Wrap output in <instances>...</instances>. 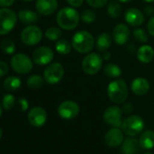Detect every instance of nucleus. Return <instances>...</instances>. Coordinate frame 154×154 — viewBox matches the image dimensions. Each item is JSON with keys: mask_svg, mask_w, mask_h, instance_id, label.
<instances>
[{"mask_svg": "<svg viewBox=\"0 0 154 154\" xmlns=\"http://www.w3.org/2000/svg\"><path fill=\"white\" fill-rule=\"evenodd\" d=\"M80 15L72 8H63L56 15V23L61 29L71 31L75 29L80 22Z\"/></svg>", "mask_w": 154, "mask_h": 154, "instance_id": "nucleus-1", "label": "nucleus"}, {"mask_svg": "<svg viewBox=\"0 0 154 154\" xmlns=\"http://www.w3.org/2000/svg\"><path fill=\"white\" fill-rule=\"evenodd\" d=\"M94 37L88 31H79L72 38V48L79 54H89L94 47Z\"/></svg>", "mask_w": 154, "mask_h": 154, "instance_id": "nucleus-2", "label": "nucleus"}, {"mask_svg": "<svg viewBox=\"0 0 154 154\" xmlns=\"http://www.w3.org/2000/svg\"><path fill=\"white\" fill-rule=\"evenodd\" d=\"M109 99L114 103H122L128 97V87L124 80L117 79L112 81L107 87Z\"/></svg>", "mask_w": 154, "mask_h": 154, "instance_id": "nucleus-3", "label": "nucleus"}, {"mask_svg": "<svg viewBox=\"0 0 154 154\" xmlns=\"http://www.w3.org/2000/svg\"><path fill=\"white\" fill-rule=\"evenodd\" d=\"M17 14L7 8H0V35L10 33L17 23Z\"/></svg>", "mask_w": 154, "mask_h": 154, "instance_id": "nucleus-4", "label": "nucleus"}, {"mask_svg": "<svg viewBox=\"0 0 154 154\" xmlns=\"http://www.w3.org/2000/svg\"><path fill=\"white\" fill-rule=\"evenodd\" d=\"M144 125L145 123L141 117L139 115H131L122 121L121 128L125 134L134 137L142 131Z\"/></svg>", "mask_w": 154, "mask_h": 154, "instance_id": "nucleus-5", "label": "nucleus"}, {"mask_svg": "<svg viewBox=\"0 0 154 154\" xmlns=\"http://www.w3.org/2000/svg\"><path fill=\"white\" fill-rule=\"evenodd\" d=\"M103 66V56L96 53L88 54L82 62V68L88 75H94L100 72Z\"/></svg>", "mask_w": 154, "mask_h": 154, "instance_id": "nucleus-6", "label": "nucleus"}, {"mask_svg": "<svg viewBox=\"0 0 154 154\" xmlns=\"http://www.w3.org/2000/svg\"><path fill=\"white\" fill-rule=\"evenodd\" d=\"M64 75V68L60 63H49L44 71V79L49 85H56Z\"/></svg>", "mask_w": 154, "mask_h": 154, "instance_id": "nucleus-7", "label": "nucleus"}, {"mask_svg": "<svg viewBox=\"0 0 154 154\" xmlns=\"http://www.w3.org/2000/svg\"><path fill=\"white\" fill-rule=\"evenodd\" d=\"M11 67L12 69L20 74H26L32 71L33 69V61L25 54H17L11 59Z\"/></svg>", "mask_w": 154, "mask_h": 154, "instance_id": "nucleus-8", "label": "nucleus"}, {"mask_svg": "<svg viewBox=\"0 0 154 154\" xmlns=\"http://www.w3.org/2000/svg\"><path fill=\"white\" fill-rule=\"evenodd\" d=\"M20 36L24 45L33 46L40 43L43 37V32L38 26L29 25L22 30Z\"/></svg>", "mask_w": 154, "mask_h": 154, "instance_id": "nucleus-9", "label": "nucleus"}, {"mask_svg": "<svg viewBox=\"0 0 154 154\" xmlns=\"http://www.w3.org/2000/svg\"><path fill=\"white\" fill-rule=\"evenodd\" d=\"M57 112L61 118L64 120H72L79 114L80 107L73 101H64L59 104Z\"/></svg>", "mask_w": 154, "mask_h": 154, "instance_id": "nucleus-10", "label": "nucleus"}, {"mask_svg": "<svg viewBox=\"0 0 154 154\" xmlns=\"http://www.w3.org/2000/svg\"><path fill=\"white\" fill-rule=\"evenodd\" d=\"M122 111L118 106H110L103 112V121L108 125L119 128L122 125Z\"/></svg>", "mask_w": 154, "mask_h": 154, "instance_id": "nucleus-11", "label": "nucleus"}, {"mask_svg": "<svg viewBox=\"0 0 154 154\" xmlns=\"http://www.w3.org/2000/svg\"><path fill=\"white\" fill-rule=\"evenodd\" d=\"M54 58V52L48 46H41L33 53V61L37 65H48Z\"/></svg>", "mask_w": 154, "mask_h": 154, "instance_id": "nucleus-12", "label": "nucleus"}, {"mask_svg": "<svg viewBox=\"0 0 154 154\" xmlns=\"http://www.w3.org/2000/svg\"><path fill=\"white\" fill-rule=\"evenodd\" d=\"M46 120H47L46 111L40 106H35L32 108L28 112V122L34 127L36 128L42 127L46 122Z\"/></svg>", "mask_w": 154, "mask_h": 154, "instance_id": "nucleus-13", "label": "nucleus"}, {"mask_svg": "<svg viewBox=\"0 0 154 154\" xmlns=\"http://www.w3.org/2000/svg\"><path fill=\"white\" fill-rule=\"evenodd\" d=\"M131 37V31L125 24H118L112 31V38L119 45H125Z\"/></svg>", "mask_w": 154, "mask_h": 154, "instance_id": "nucleus-14", "label": "nucleus"}, {"mask_svg": "<svg viewBox=\"0 0 154 154\" xmlns=\"http://www.w3.org/2000/svg\"><path fill=\"white\" fill-rule=\"evenodd\" d=\"M124 19L128 25L137 27L143 24L145 19V15L137 8H129L125 11L124 14Z\"/></svg>", "mask_w": 154, "mask_h": 154, "instance_id": "nucleus-15", "label": "nucleus"}, {"mask_svg": "<svg viewBox=\"0 0 154 154\" xmlns=\"http://www.w3.org/2000/svg\"><path fill=\"white\" fill-rule=\"evenodd\" d=\"M35 8L40 15L50 16L57 10L58 2L57 0H37Z\"/></svg>", "mask_w": 154, "mask_h": 154, "instance_id": "nucleus-16", "label": "nucleus"}, {"mask_svg": "<svg viewBox=\"0 0 154 154\" xmlns=\"http://www.w3.org/2000/svg\"><path fill=\"white\" fill-rule=\"evenodd\" d=\"M104 141L109 147H117L123 142V133L119 128L113 127L105 133Z\"/></svg>", "mask_w": 154, "mask_h": 154, "instance_id": "nucleus-17", "label": "nucleus"}, {"mask_svg": "<svg viewBox=\"0 0 154 154\" xmlns=\"http://www.w3.org/2000/svg\"><path fill=\"white\" fill-rule=\"evenodd\" d=\"M131 89L132 93L138 96L146 94L149 90V83L143 77H137L131 84Z\"/></svg>", "mask_w": 154, "mask_h": 154, "instance_id": "nucleus-18", "label": "nucleus"}, {"mask_svg": "<svg viewBox=\"0 0 154 154\" xmlns=\"http://www.w3.org/2000/svg\"><path fill=\"white\" fill-rule=\"evenodd\" d=\"M140 141L134 138H127L122 143L121 152L122 154H139L140 152Z\"/></svg>", "mask_w": 154, "mask_h": 154, "instance_id": "nucleus-19", "label": "nucleus"}, {"mask_svg": "<svg viewBox=\"0 0 154 154\" xmlns=\"http://www.w3.org/2000/svg\"><path fill=\"white\" fill-rule=\"evenodd\" d=\"M154 49L147 45H141L137 51V58L140 62L143 63H149L153 60Z\"/></svg>", "mask_w": 154, "mask_h": 154, "instance_id": "nucleus-20", "label": "nucleus"}, {"mask_svg": "<svg viewBox=\"0 0 154 154\" xmlns=\"http://www.w3.org/2000/svg\"><path fill=\"white\" fill-rule=\"evenodd\" d=\"M39 13L34 12L32 10L23 9L20 10L17 14L19 20L25 25H32L39 20Z\"/></svg>", "mask_w": 154, "mask_h": 154, "instance_id": "nucleus-21", "label": "nucleus"}, {"mask_svg": "<svg viewBox=\"0 0 154 154\" xmlns=\"http://www.w3.org/2000/svg\"><path fill=\"white\" fill-rule=\"evenodd\" d=\"M140 145L143 149H151L154 148V131H146L140 137Z\"/></svg>", "mask_w": 154, "mask_h": 154, "instance_id": "nucleus-22", "label": "nucleus"}, {"mask_svg": "<svg viewBox=\"0 0 154 154\" xmlns=\"http://www.w3.org/2000/svg\"><path fill=\"white\" fill-rule=\"evenodd\" d=\"M111 43H112L111 35L108 33H102L98 35L95 45L98 51L105 52L110 48Z\"/></svg>", "mask_w": 154, "mask_h": 154, "instance_id": "nucleus-23", "label": "nucleus"}, {"mask_svg": "<svg viewBox=\"0 0 154 154\" xmlns=\"http://www.w3.org/2000/svg\"><path fill=\"white\" fill-rule=\"evenodd\" d=\"M103 72L109 78H117L122 74V69L118 64L115 63H107L103 67Z\"/></svg>", "mask_w": 154, "mask_h": 154, "instance_id": "nucleus-24", "label": "nucleus"}, {"mask_svg": "<svg viewBox=\"0 0 154 154\" xmlns=\"http://www.w3.org/2000/svg\"><path fill=\"white\" fill-rule=\"evenodd\" d=\"M21 80L17 76H9L4 81V87L6 90L14 92L20 88Z\"/></svg>", "mask_w": 154, "mask_h": 154, "instance_id": "nucleus-25", "label": "nucleus"}, {"mask_svg": "<svg viewBox=\"0 0 154 154\" xmlns=\"http://www.w3.org/2000/svg\"><path fill=\"white\" fill-rule=\"evenodd\" d=\"M72 48V43L66 39H59L55 44V50L60 54H68L71 53Z\"/></svg>", "mask_w": 154, "mask_h": 154, "instance_id": "nucleus-26", "label": "nucleus"}, {"mask_svg": "<svg viewBox=\"0 0 154 154\" xmlns=\"http://www.w3.org/2000/svg\"><path fill=\"white\" fill-rule=\"evenodd\" d=\"M107 13L112 18H118L122 15V7L116 0H112L108 4Z\"/></svg>", "mask_w": 154, "mask_h": 154, "instance_id": "nucleus-27", "label": "nucleus"}, {"mask_svg": "<svg viewBox=\"0 0 154 154\" xmlns=\"http://www.w3.org/2000/svg\"><path fill=\"white\" fill-rule=\"evenodd\" d=\"M44 84V79L38 74H32L31 76L28 77L26 85L30 89H39Z\"/></svg>", "mask_w": 154, "mask_h": 154, "instance_id": "nucleus-28", "label": "nucleus"}, {"mask_svg": "<svg viewBox=\"0 0 154 154\" xmlns=\"http://www.w3.org/2000/svg\"><path fill=\"white\" fill-rule=\"evenodd\" d=\"M45 36L46 39H48L50 41H57L62 36V30H61V28L55 27V26L49 27L46 29V31L45 33Z\"/></svg>", "mask_w": 154, "mask_h": 154, "instance_id": "nucleus-29", "label": "nucleus"}, {"mask_svg": "<svg viewBox=\"0 0 154 154\" xmlns=\"http://www.w3.org/2000/svg\"><path fill=\"white\" fill-rule=\"evenodd\" d=\"M81 20L85 23V24H93L95 20H96V14L94 10L92 9H85L81 16Z\"/></svg>", "mask_w": 154, "mask_h": 154, "instance_id": "nucleus-30", "label": "nucleus"}, {"mask_svg": "<svg viewBox=\"0 0 154 154\" xmlns=\"http://www.w3.org/2000/svg\"><path fill=\"white\" fill-rule=\"evenodd\" d=\"M1 49L5 54H12L16 52V45L10 39H4L1 43Z\"/></svg>", "mask_w": 154, "mask_h": 154, "instance_id": "nucleus-31", "label": "nucleus"}, {"mask_svg": "<svg viewBox=\"0 0 154 154\" xmlns=\"http://www.w3.org/2000/svg\"><path fill=\"white\" fill-rule=\"evenodd\" d=\"M132 35H133V37L140 42V43H146L148 42L149 40V35L148 34L146 33V31L142 28H136L132 31Z\"/></svg>", "mask_w": 154, "mask_h": 154, "instance_id": "nucleus-32", "label": "nucleus"}, {"mask_svg": "<svg viewBox=\"0 0 154 154\" xmlns=\"http://www.w3.org/2000/svg\"><path fill=\"white\" fill-rule=\"evenodd\" d=\"M15 103H16V98L12 94H6L2 99V106L7 111L11 110L15 106Z\"/></svg>", "mask_w": 154, "mask_h": 154, "instance_id": "nucleus-33", "label": "nucleus"}, {"mask_svg": "<svg viewBox=\"0 0 154 154\" xmlns=\"http://www.w3.org/2000/svg\"><path fill=\"white\" fill-rule=\"evenodd\" d=\"M108 2V0H86V3L94 8H101L104 7Z\"/></svg>", "mask_w": 154, "mask_h": 154, "instance_id": "nucleus-34", "label": "nucleus"}, {"mask_svg": "<svg viewBox=\"0 0 154 154\" xmlns=\"http://www.w3.org/2000/svg\"><path fill=\"white\" fill-rule=\"evenodd\" d=\"M9 67L8 63L4 61H0V77L5 76L8 72Z\"/></svg>", "mask_w": 154, "mask_h": 154, "instance_id": "nucleus-35", "label": "nucleus"}, {"mask_svg": "<svg viewBox=\"0 0 154 154\" xmlns=\"http://www.w3.org/2000/svg\"><path fill=\"white\" fill-rule=\"evenodd\" d=\"M147 30L149 34L154 37V17H151L147 24Z\"/></svg>", "mask_w": 154, "mask_h": 154, "instance_id": "nucleus-36", "label": "nucleus"}, {"mask_svg": "<svg viewBox=\"0 0 154 154\" xmlns=\"http://www.w3.org/2000/svg\"><path fill=\"white\" fill-rule=\"evenodd\" d=\"M66 1L72 8H80L84 3V0H66Z\"/></svg>", "mask_w": 154, "mask_h": 154, "instance_id": "nucleus-37", "label": "nucleus"}, {"mask_svg": "<svg viewBox=\"0 0 154 154\" xmlns=\"http://www.w3.org/2000/svg\"><path fill=\"white\" fill-rule=\"evenodd\" d=\"M18 103L20 104V107H21V111L22 112H26L27 109H28V101L25 98H20L18 100Z\"/></svg>", "mask_w": 154, "mask_h": 154, "instance_id": "nucleus-38", "label": "nucleus"}, {"mask_svg": "<svg viewBox=\"0 0 154 154\" xmlns=\"http://www.w3.org/2000/svg\"><path fill=\"white\" fill-rule=\"evenodd\" d=\"M15 3V0H0V7L9 8Z\"/></svg>", "mask_w": 154, "mask_h": 154, "instance_id": "nucleus-39", "label": "nucleus"}, {"mask_svg": "<svg viewBox=\"0 0 154 154\" xmlns=\"http://www.w3.org/2000/svg\"><path fill=\"white\" fill-rule=\"evenodd\" d=\"M146 17H151L154 14V8L151 6H147L144 8V13Z\"/></svg>", "mask_w": 154, "mask_h": 154, "instance_id": "nucleus-40", "label": "nucleus"}, {"mask_svg": "<svg viewBox=\"0 0 154 154\" xmlns=\"http://www.w3.org/2000/svg\"><path fill=\"white\" fill-rule=\"evenodd\" d=\"M132 108H133V107H132V105H131V103H127V104H124L122 110H123L124 112L129 113V112H131L132 111Z\"/></svg>", "mask_w": 154, "mask_h": 154, "instance_id": "nucleus-41", "label": "nucleus"}, {"mask_svg": "<svg viewBox=\"0 0 154 154\" xmlns=\"http://www.w3.org/2000/svg\"><path fill=\"white\" fill-rule=\"evenodd\" d=\"M111 56H112V54H111L109 52H107V51L103 52V58L104 60H109V59L111 58Z\"/></svg>", "mask_w": 154, "mask_h": 154, "instance_id": "nucleus-42", "label": "nucleus"}, {"mask_svg": "<svg viewBox=\"0 0 154 154\" xmlns=\"http://www.w3.org/2000/svg\"><path fill=\"white\" fill-rule=\"evenodd\" d=\"M3 106L1 105V104H0V116H1L2 115V113H3Z\"/></svg>", "mask_w": 154, "mask_h": 154, "instance_id": "nucleus-43", "label": "nucleus"}, {"mask_svg": "<svg viewBox=\"0 0 154 154\" xmlns=\"http://www.w3.org/2000/svg\"><path fill=\"white\" fill-rule=\"evenodd\" d=\"M118 1H120V2H122V3H127V2H130V1H131V0H118Z\"/></svg>", "mask_w": 154, "mask_h": 154, "instance_id": "nucleus-44", "label": "nucleus"}, {"mask_svg": "<svg viewBox=\"0 0 154 154\" xmlns=\"http://www.w3.org/2000/svg\"><path fill=\"white\" fill-rule=\"evenodd\" d=\"M2 137H3V131H2L1 128H0V140L2 139Z\"/></svg>", "mask_w": 154, "mask_h": 154, "instance_id": "nucleus-45", "label": "nucleus"}, {"mask_svg": "<svg viewBox=\"0 0 154 154\" xmlns=\"http://www.w3.org/2000/svg\"><path fill=\"white\" fill-rule=\"evenodd\" d=\"M143 1L147 3H151V2H154V0H143Z\"/></svg>", "mask_w": 154, "mask_h": 154, "instance_id": "nucleus-46", "label": "nucleus"}, {"mask_svg": "<svg viewBox=\"0 0 154 154\" xmlns=\"http://www.w3.org/2000/svg\"><path fill=\"white\" fill-rule=\"evenodd\" d=\"M22 1H24V2H32V1H34V0H22Z\"/></svg>", "mask_w": 154, "mask_h": 154, "instance_id": "nucleus-47", "label": "nucleus"}, {"mask_svg": "<svg viewBox=\"0 0 154 154\" xmlns=\"http://www.w3.org/2000/svg\"><path fill=\"white\" fill-rule=\"evenodd\" d=\"M144 154H152V153H150V152H146V153H144Z\"/></svg>", "mask_w": 154, "mask_h": 154, "instance_id": "nucleus-48", "label": "nucleus"}]
</instances>
